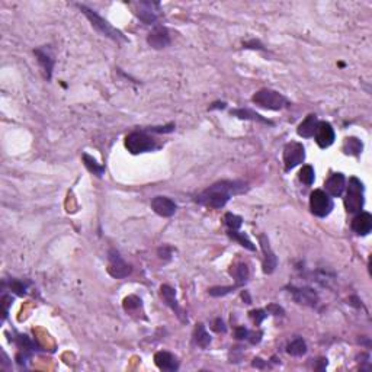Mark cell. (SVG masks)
I'll list each match as a JSON object with an SVG mask.
<instances>
[{"label":"cell","mask_w":372,"mask_h":372,"mask_svg":"<svg viewBox=\"0 0 372 372\" xmlns=\"http://www.w3.org/2000/svg\"><path fill=\"white\" fill-rule=\"evenodd\" d=\"M83 159V163L86 166V169L89 170L91 173L93 174H96L98 178H102L105 172H106V167L103 166V164H99L96 162V159H93L91 155H87V153H83L82 156Z\"/></svg>","instance_id":"cell-23"},{"label":"cell","mask_w":372,"mask_h":372,"mask_svg":"<svg viewBox=\"0 0 372 372\" xmlns=\"http://www.w3.org/2000/svg\"><path fill=\"white\" fill-rule=\"evenodd\" d=\"M266 313L268 314H272V316H283L285 314L283 309H282L281 305H278V304H269L266 307Z\"/></svg>","instance_id":"cell-35"},{"label":"cell","mask_w":372,"mask_h":372,"mask_svg":"<svg viewBox=\"0 0 372 372\" xmlns=\"http://www.w3.org/2000/svg\"><path fill=\"white\" fill-rule=\"evenodd\" d=\"M230 275L236 279V285L237 287H242V285H245L247 279H249V268H247V265L246 264H236L231 266V269H230Z\"/></svg>","instance_id":"cell-22"},{"label":"cell","mask_w":372,"mask_h":372,"mask_svg":"<svg viewBox=\"0 0 372 372\" xmlns=\"http://www.w3.org/2000/svg\"><path fill=\"white\" fill-rule=\"evenodd\" d=\"M298 178H300V181L304 183V185H307V186H311L313 183H314V179H316V173H314V169H313V166H310V164H305V166H302V169L300 170V174H298Z\"/></svg>","instance_id":"cell-28"},{"label":"cell","mask_w":372,"mask_h":372,"mask_svg":"<svg viewBox=\"0 0 372 372\" xmlns=\"http://www.w3.org/2000/svg\"><path fill=\"white\" fill-rule=\"evenodd\" d=\"M160 295H162V298L163 301L166 302V305L167 307H170V309L176 313V316L183 320L182 318V310L179 307V304H178V300H176V292L173 290L172 287H169V285H162L160 287Z\"/></svg>","instance_id":"cell-19"},{"label":"cell","mask_w":372,"mask_h":372,"mask_svg":"<svg viewBox=\"0 0 372 372\" xmlns=\"http://www.w3.org/2000/svg\"><path fill=\"white\" fill-rule=\"evenodd\" d=\"M212 330L217 332V333H226V332H227V326H226V323H224L221 318L218 317L215 318L214 323H212Z\"/></svg>","instance_id":"cell-36"},{"label":"cell","mask_w":372,"mask_h":372,"mask_svg":"<svg viewBox=\"0 0 372 372\" xmlns=\"http://www.w3.org/2000/svg\"><path fill=\"white\" fill-rule=\"evenodd\" d=\"M305 160V148L298 141H291L283 148V164L285 170L290 172Z\"/></svg>","instance_id":"cell-7"},{"label":"cell","mask_w":372,"mask_h":372,"mask_svg":"<svg viewBox=\"0 0 372 372\" xmlns=\"http://www.w3.org/2000/svg\"><path fill=\"white\" fill-rule=\"evenodd\" d=\"M236 288H238L237 285H233V287H214V288H209L208 294L211 297H224V295H227L230 292H233Z\"/></svg>","instance_id":"cell-30"},{"label":"cell","mask_w":372,"mask_h":372,"mask_svg":"<svg viewBox=\"0 0 372 372\" xmlns=\"http://www.w3.org/2000/svg\"><path fill=\"white\" fill-rule=\"evenodd\" d=\"M326 192L330 196H340L346 188V179L342 173H333L324 183Z\"/></svg>","instance_id":"cell-17"},{"label":"cell","mask_w":372,"mask_h":372,"mask_svg":"<svg viewBox=\"0 0 372 372\" xmlns=\"http://www.w3.org/2000/svg\"><path fill=\"white\" fill-rule=\"evenodd\" d=\"M290 292L292 294V298L300 305H307V307H316L318 302V295L316 291L309 287H290Z\"/></svg>","instance_id":"cell-9"},{"label":"cell","mask_w":372,"mask_h":372,"mask_svg":"<svg viewBox=\"0 0 372 372\" xmlns=\"http://www.w3.org/2000/svg\"><path fill=\"white\" fill-rule=\"evenodd\" d=\"M259 243L262 246V252H264V272L266 275H271L275 272V269L278 266V257L271 247L269 238L265 234L259 236Z\"/></svg>","instance_id":"cell-11"},{"label":"cell","mask_w":372,"mask_h":372,"mask_svg":"<svg viewBox=\"0 0 372 372\" xmlns=\"http://www.w3.org/2000/svg\"><path fill=\"white\" fill-rule=\"evenodd\" d=\"M2 302H3V318H6V316H8V310H9L10 304L13 302V298L9 297V295H3Z\"/></svg>","instance_id":"cell-39"},{"label":"cell","mask_w":372,"mask_h":372,"mask_svg":"<svg viewBox=\"0 0 372 372\" xmlns=\"http://www.w3.org/2000/svg\"><path fill=\"white\" fill-rule=\"evenodd\" d=\"M151 208H153V211H155L157 215L169 218L174 215V212L178 209V205L170 198H167V196H156L151 201Z\"/></svg>","instance_id":"cell-13"},{"label":"cell","mask_w":372,"mask_h":372,"mask_svg":"<svg viewBox=\"0 0 372 372\" xmlns=\"http://www.w3.org/2000/svg\"><path fill=\"white\" fill-rule=\"evenodd\" d=\"M362 150H363L362 141L358 140L356 137H349V138H346L345 140V144H343V151H345V155L358 157V156L362 153Z\"/></svg>","instance_id":"cell-25"},{"label":"cell","mask_w":372,"mask_h":372,"mask_svg":"<svg viewBox=\"0 0 372 372\" xmlns=\"http://www.w3.org/2000/svg\"><path fill=\"white\" fill-rule=\"evenodd\" d=\"M317 124H318L317 117H316L314 114L309 115V117L304 119L300 125H298V128H297L298 136L304 137V138H310V137H313L314 136V133H316Z\"/></svg>","instance_id":"cell-21"},{"label":"cell","mask_w":372,"mask_h":372,"mask_svg":"<svg viewBox=\"0 0 372 372\" xmlns=\"http://www.w3.org/2000/svg\"><path fill=\"white\" fill-rule=\"evenodd\" d=\"M363 183L358 178H351L349 179V186H347V193L345 198V207L347 212L351 214H358L363 208Z\"/></svg>","instance_id":"cell-5"},{"label":"cell","mask_w":372,"mask_h":372,"mask_svg":"<svg viewBox=\"0 0 372 372\" xmlns=\"http://www.w3.org/2000/svg\"><path fill=\"white\" fill-rule=\"evenodd\" d=\"M249 333H250V332L243 326L236 327V330H234V336H236V339H238V340H245V339H247V337H249Z\"/></svg>","instance_id":"cell-38"},{"label":"cell","mask_w":372,"mask_h":372,"mask_svg":"<svg viewBox=\"0 0 372 372\" xmlns=\"http://www.w3.org/2000/svg\"><path fill=\"white\" fill-rule=\"evenodd\" d=\"M224 223H226V226L228 227V230H240L242 224H243V218L238 217L236 214L227 212L226 217H224Z\"/></svg>","instance_id":"cell-29"},{"label":"cell","mask_w":372,"mask_h":372,"mask_svg":"<svg viewBox=\"0 0 372 372\" xmlns=\"http://www.w3.org/2000/svg\"><path fill=\"white\" fill-rule=\"evenodd\" d=\"M226 108V102H215V103H212L209 109L212 111V109H224Z\"/></svg>","instance_id":"cell-43"},{"label":"cell","mask_w":372,"mask_h":372,"mask_svg":"<svg viewBox=\"0 0 372 372\" xmlns=\"http://www.w3.org/2000/svg\"><path fill=\"white\" fill-rule=\"evenodd\" d=\"M242 298L246 301V304H252L250 295H249V292H247V291H243V292H242Z\"/></svg>","instance_id":"cell-44"},{"label":"cell","mask_w":372,"mask_h":372,"mask_svg":"<svg viewBox=\"0 0 372 372\" xmlns=\"http://www.w3.org/2000/svg\"><path fill=\"white\" fill-rule=\"evenodd\" d=\"M141 307V298H138L137 295H129L124 300V309L127 311H133Z\"/></svg>","instance_id":"cell-32"},{"label":"cell","mask_w":372,"mask_h":372,"mask_svg":"<svg viewBox=\"0 0 372 372\" xmlns=\"http://www.w3.org/2000/svg\"><path fill=\"white\" fill-rule=\"evenodd\" d=\"M287 354L291 355V356H297V358L307 354V343H305V340L302 337H295L287 346Z\"/></svg>","instance_id":"cell-26"},{"label":"cell","mask_w":372,"mask_h":372,"mask_svg":"<svg viewBox=\"0 0 372 372\" xmlns=\"http://www.w3.org/2000/svg\"><path fill=\"white\" fill-rule=\"evenodd\" d=\"M174 128L176 125L170 122V124H167V125H163V127H150L147 128L145 131H148V133H157V134H169V133H172L174 131Z\"/></svg>","instance_id":"cell-34"},{"label":"cell","mask_w":372,"mask_h":372,"mask_svg":"<svg viewBox=\"0 0 372 372\" xmlns=\"http://www.w3.org/2000/svg\"><path fill=\"white\" fill-rule=\"evenodd\" d=\"M245 47L246 48H253V50H264V46L256 39H252L250 42H246Z\"/></svg>","instance_id":"cell-41"},{"label":"cell","mask_w":372,"mask_h":372,"mask_svg":"<svg viewBox=\"0 0 372 372\" xmlns=\"http://www.w3.org/2000/svg\"><path fill=\"white\" fill-rule=\"evenodd\" d=\"M352 230L359 236H368L372 230V215L369 212L361 211L352 220Z\"/></svg>","instance_id":"cell-14"},{"label":"cell","mask_w":372,"mask_h":372,"mask_svg":"<svg viewBox=\"0 0 372 372\" xmlns=\"http://www.w3.org/2000/svg\"><path fill=\"white\" fill-rule=\"evenodd\" d=\"M227 234L230 238H233L234 242H237L240 246H243V247L247 249V250H250V252H254V250H256V246L252 243V240L246 236L245 233H240L238 230H228Z\"/></svg>","instance_id":"cell-27"},{"label":"cell","mask_w":372,"mask_h":372,"mask_svg":"<svg viewBox=\"0 0 372 372\" xmlns=\"http://www.w3.org/2000/svg\"><path fill=\"white\" fill-rule=\"evenodd\" d=\"M160 5L155 3V2H140L138 3V10H137V16L140 20H143L147 25H151L157 22V13L156 10Z\"/></svg>","instance_id":"cell-15"},{"label":"cell","mask_w":372,"mask_h":372,"mask_svg":"<svg viewBox=\"0 0 372 372\" xmlns=\"http://www.w3.org/2000/svg\"><path fill=\"white\" fill-rule=\"evenodd\" d=\"M157 253L160 256V259L170 260V257H172V247H169V246H162V247L157 250Z\"/></svg>","instance_id":"cell-37"},{"label":"cell","mask_w":372,"mask_h":372,"mask_svg":"<svg viewBox=\"0 0 372 372\" xmlns=\"http://www.w3.org/2000/svg\"><path fill=\"white\" fill-rule=\"evenodd\" d=\"M253 103L257 106L269 111H281L283 108H288L291 103L290 100L287 99L282 93L272 89H260L253 95Z\"/></svg>","instance_id":"cell-3"},{"label":"cell","mask_w":372,"mask_h":372,"mask_svg":"<svg viewBox=\"0 0 372 372\" xmlns=\"http://www.w3.org/2000/svg\"><path fill=\"white\" fill-rule=\"evenodd\" d=\"M155 363L162 371H178L179 369L178 358L166 351H160L155 355Z\"/></svg>","instance_id":"cell-16"},{"label":"cell","mask_w":372,"mask_h":372,"mask_svg":"<svg viewBox=\"0 0 372 372\" xmlns=\"http://www.w3.org/2000/svg\"><path fill=\"white\" fill-rule=\"evenodd\" d=\"M108 262L109 275L115 279H124L133 271L131 265H128L122 259V256L119 254L118 250H115V249H111L108 252Z\"/></svg>","instance_id":"cell-8"},{"label":"cell","mask_w":372,"mask_h":372,"mask_svg":"<svg viewBox=\"0 0 372 372\" xmlns=\"http://www.w3.org/2000/svg\"><path fill=\"white\" fill-rule=\"evenodd\" d=\"M314 136H316V143H317L320 148L330 147L335 143V138H336V134H335V129L332 127V124L326 122V121H318Z\"/></svg>","instance_id":"cell-10"},{"label":"cell","mask_w":372,"mask_h":372,"mask_svg":"<svg viewBox=\"0 0 372 372\" xmlns=\"http://www.w3.org/2000/svg\"><path fill=\"white\" fill-rule=\"evenodd\" d=\"M193 340L195 343L202 347V349H207L211 343V336L208 335L207 329L202 323H198L195 327V332H193Z\"/></svg>","instance_id":"cell-24"},{"label":"cell","mask_w":372,"mask_h":372,"mask_svg":"<svg viewBox=\"0 0 372 372\" xmlns=\"http://www.w3.org/2000/svg\"><path fill=\"white\" fill-rule=\"evenodd\" d=\"M125 147L131 155H141L153 151L159 145L155 137L147 134V131H134L125 137Z\"/></svg>","instance_id":"cell-4"},{"label":"cell","mask_w":372,"mask_h":372,"mask_svg":"<svg viewBox=\"0 0 372 372\" xmlns=\"http://www.w3.org/2000/svg\"><path fill=\"white\" fill-rule=\"evenodd\" d=\"M147 42L148 46L155 50H163L166 47L170 46V35H169V31L164 27H157L153 28V31L147 35Z\"/></svg>","instance_id":"cell-12"},{"label":"cell","mask_w":372,"mask_h":372,"mask_svg":"<svg viewBox=\"0 0 372 372\" xmlns=\"http://www.w3.org/2000/svg\"><path fill=\"white\" fill-rule=\"evenodd\" d=\"M9 288L10 291H13L15 294H18V295H25L27 294V290H28V283H25L24 281H19V279H12L9 282Z\"/></svg>","instance_id":"cell-31"},{"label":"cell","mask_w":372,"mask_h":372,"mask_svg":"<svg viewBox=\"0 0 372 372\" xmlns=\"http://www.w3.org/2000/svg\"><path fill=\"white\" fill-rule=\"evenodd\" d=\"M231 115H234L237 118L240 119H247V121H256V122H262V124H266V125H273L272 121H269V119L264 118L260 114H257V112H254V111H250V109H246V108H237V109H233L231 112H230Z\"/></svg>","instance_id":"cell-20"},{"label":"cell","mask_w":372,"mask_h":372,"mask_svg":"<svg viewBox=\"0 0 372 372\" xmlns=\"http://www.w3.org/2000/svg\"><path fill=\"white\" fill-rule=\"evenodd\" d=\"M77 6H79V9L83 12V15L89 19L92 27L95 28L100 35L111 38L112 41H115V42H118V44H127V42H129L127 36L124 35L119 29L112 27L106 19H103L102 16H99L95 10L89 9V8L84 6V5H77Z\"/></svg>","instance_id":"cell-2"},{"label":"cell","mask_w":372,"mask_h":372,"mask_svg":"<svg viewBox=\"0 0 372 372\" xmlns=\"http://www.w3.org/2000/svg\"><path fill=\"white\" fill-rule=\"evenodd\" d=\"M265 365H266V363H265L264 361L260 359V358H256V359H254V361H253V366H256V368H259V369H264Z\"/></svg>","instance_id":"cell-42"},{"label":"cell","mask_w":372,"mask_h":372,"mask_svg":"<svg viewBox=\"0 0 372 372\" xmlns=\"http://www.w3.org/2000/svg\"><path fill=\"white\" fill-rule=\"evenodd\" d=\"M247 189V183L242 181H220L198 193L195 196V202L207 208L221 209L227 205L228 201L234 195L245 193Z\"/></svg>","instance_id":"cell-1"},{"label":"cell","mask_w":372,"mask_h":372,"mask_svg":"<svg viewBox=\"0 0 372 372\" xmlns=\"http://www.w3.org/2000/svg\"><path fill=\"white\" fill-rule=\"evenodd\" d=\"M34 54H35L39 65L42 67V70L46 73L47 80H50L51 76H53V69H54L55 64L53 55L47 51V48H36V50H34Z\"/></svg>","instance_id":"cell-18"},{"label":"cell","mask_w":372,"mask_h":372,"mask_svg":"<svg viewBox=\"0 0 372 372\" xmlns=\"http://www.w3.org/2000/svg\"><path fill=\"white\" fill-rule=\"evenodd\" d=\"M249 342L252 343V345H256V343H259L260 342V339H262V332H257V333H249Z\"/></svg>","instance_id":"cell-40"},{"label":"cell","mask_w":372,"mask_h":372,"mask_svg":"<svg viewBox=\"0 0 372 372\" xmlns=\"http://www.w3.org/2000/svg\"><path fill=\"white\" fill-rule=\"evenodd\" d=\"M249 314H250V318L253 320V323L256 324V326H260V324H262V321H264L265 318L268 317L266 310H253V311H250Z\"/></svg>","instance_id":"cell-33"},{"label":"cell","mask_w":372,"mask_h":372,"mask_svg":"<svg viewBox=\"0 0 372 372\" xmlns=\"http://www.w3.org/2000/svg\"><path fill=\"white\" fill-rule=\"evenodd\" d=\"M310 209L316 217H327L333 209V200L326 191L316 189L310 196Z\"/></svg>","instance_id":"cell-6"}]
</instances>
